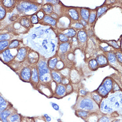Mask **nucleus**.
I'll return each mask as SVG.
<instances>
[{"label": "nucleus", "mask_w": 122, "mask_h": 122, "mask_svg": "<svg viewBox=\"0 0 122 122\" xmlns=\"http://www.w3.org/2000/svg\"><path fill=\"white\" fill-rule=\"evenodd\" d=\"M37 69L39 79L41 81L47 82L50 80V77L49 76L50 71L45 61H40L38 64Z\"/></svg>", "instance_id": "obj_1"}, {"label": "nucleus", "mask_w": 122, "mask_h": 122, "mask_svg": "<svg viewBox=\"0 0 122 122\" xmlns=\"http://www.w3.org/2000/svg\"><path fill=\"white\" fill-rule=\"evenodd\" d=\"M16 8L20 13H26L30 11H36L38 10V6L28 1L17 0Z\"/></svg>", "instance_id": "obj_2"}, {"label": "nucleus", "mask_w": 122, "mask_h": 122, "mask_svg": "<svg viewBox=\"0 0 122 122\" xmlns=\"http://www.w3.org/2000/svg\"><path fill=\"white\" fill-rule=\"evenodd\" d=\"M11 49L7 48L0 53V60L4 64L8 65L13 61L16 55H13L11 51Z\"/></svg>", "instance_id": "obj_3"}, {"label": "nucleus", "mask_w": 122, "mask_h": 122, "mask_svg": "<svg viewBox=\"0 0 122 122\" xmlns=\"http://www.w3.org/2000/svg\"><path fill=\"white\" fill-rule=\"evenodd\" d=\"M27 54V50L26 48L21 47L18 48L16 56L13 61L10 64L18 63L21 61H22L25 58Z\"/></svg>", "instance_id": "obj_4"}, {"label": "nucleus", "mask_w": 122, "mask_h": 122, "mask_svg": "<svg viewBox=\"0 0 122 122\" xmlns=\"http://www.w3.org/2000/svg\"><path fill=\"white\" fill-rule=\"evenodd\" d=\"M79 107L81 109L92 110L95 107V104L93 101L89 99H84L80 101Z\"/></svg>", "instance_id": "obj_5"}, {"label": "nucleus", "mask_w": 122, "mask_h": 122, "mask_svg": "<svg viewBox=\"0 0 122 122\" xmlns=\"http://www.w3.org/2000/svg\"><path fill=\"white\" fill-rule=\"evenodd\" d=\"M1 2L5 7L7 13H11L16 6L17 0H2Z\"/></svg>", "instance_id": "obj_6"}, {"label": "nucleus", "mask_w": 122, "mask_h": 122, "mask_svg": "<svg viewBox=\"0 0 122 122\" xmlns=\"http://www.w3.org/2000/svg\"><path fill=\"white\" fill-rule=\"evenodd\" d=\"M31 76V70L29 67H25L22 69L20 72V79L25 82H30Z\"/></svg>", "instance_id": "obj_7"}, {"label": "nucleus", "mask_w": 122, "mask_h": 122, "mask_svg": "<svg viewBox=\"0 0 122 122\" xmlns=\"http://www.w3.org/2000/svg\"><path fill=\"white\" fill-rule=\"evenodd\" d=\"M13 111L12 108L10 107L2 112H0V119L2 122H8V118L11 115L13 114Z\"/></svg>", "instance_id": "obj_8"}, {"label": "nucleus", "mask_w": 122, "mask_h": 122, "mask_svg": "<svg viewBox=\"0 0 122 122\" xmlns=\"http://www.w3.org/2000/svg\"><path fill=\"white\" fill-rule=\"evenodd\" d=\"M30 80L32 82L33 84H38L39 81V76L38 71L36 68H33L31 71V76Z\"/></svg>", "instance_id": "obj_9"}, {"label": "nucleus", "mask_w": 122, "mask_h": 122, "mask_svg": "<svg viewBox=\"0 0 122 122\" xmlns=\"http://www.w3.org/2000/svg\"><path fill=\"white\" fill-rule=\"evenodd\" d=\"M10 105V103L5 100L3 97L0 95V112H3L10 107H9Z\"/></svg>", "instance_id": "obj_10"}, {"label": "nucleus", "mask_w": 122, "mask_h": 122, "mask_svg": "<svg viewBox=\"0 0 122 122\" xmlns=\"http://www.w3.org/2000/svg\"><path fill=\"white\" fill-rule=\"evenodd\" d=\"M14 36V33L13 32L0 33V41L12 40Z\"/></svg>", "instance_id": "obj_11"}, {"label": "nucleus", "mask_w": 122, "mask_h": 122, "mask_svg": "<svg viewBox=\"0 0 122 122\" xmlns=\"http://www.w3.org/2000/svg\"><path fill=\"white\" fill-rule=\"evenodd\" d=\"M102 85L107 92H109L112 88V81L110 79L107 78L104 81Z\"/></svg>", "instance_id": "obj_12"}, {"label": "nucleus", "mask_w": 122, "mask_h": 122, "mask_svg": "<svg viewBox=\"0 0 122 122\" xmlns=\"http://www.w3.org/2000/svg\"><path fill=\"white\" fill-rule=\"evenodd\" d=\"M43 20L44 22L51 25H55L56 24V21L54 18L51 17V16H49L48 15H46L44 16V18H43Z\"/></svg>", "instance_id": "obj_13"}, {"label": "nucleus", "mask_w": 122, "mask_h": 122, "mask_svg": "<svg viewBox=\"0 0 122 122\" xmlns=\"http://www.w3.org/2000/svg\"><path fill=\"white\" fill-rule=\"evenodd\" d=\"M11 41V40L0 41V53L8 48Z\"/></svg>", "instance_id": "obj_14"}, {"label": "nucleus", "mask_w": 122, "mask_h": 122, "mask_svg": "<svg viewBox=\"0 0 122 122\" xmlns=\"http://www.w3.org/2000/svg\"><path fill=\"white\" fill-rule=\"evenodd\" d=\"M6 14V10L2 3L1 0H0V21L3 20L5 19Z\"/></svg>", "instance_id": "obj_15"}, {"label": "nucleus", "mask_w": 122, "mask_h": 122, "mask_svg": "<svg viewBox=\"0 0 122 122\" xmlns=\"http://www.w3.org/2000/svg\"><path fill=\"white\" fill-rule=\"evenodd\" d=\"M19 23L21 25L26 28H29L31 25V21L26 17H23L21 18L20 20Z\"/></svg>", "instance_id": "obj_16"}, {"label": "nucleus", "mask_w": 122, "mask_h": 122, "mask_svg": "<svg viewBox=\"0 0 122 122\" xmlns=\"http://www.w3.org/2000/svg\"><path fill=\"white\" fill-rule=\"evenodd\" d=\"M20 45V41L16 39H14L11 41L10 45H9L8 48L10 49H16Z\"/></svg>", "instance_id": "obj_17"}, {"label": "nucleus", "mask_w": 122, "mask_h": 122, "mask_svg": "<svg viewBox=\"0 0 122 122\" xmlns=\"http://www.w3.org/2000/svg\"><path fill=\"white\" fill-rule=\"evenodd\" d=\"M9 117L10 118L8 119V122H15L21 119V116L17 114H13Z\"/></svg>", "instance_id": "obj_18"}, {"label": "nucleus", "mask_w": 122, "mask_h": 122, "mask_svg": "<svg viewBox=\"0 0 122 122\" xmlns=\"http://www.w3.org/2000/svg\"><path fill=\"white\" fill-rule=\"evenodd\" d=\"M97 62L98 64L100 65H103L107 64V58L103 55H100L97 57Z\"/></svg>", "instance_id": "obj_19"}, {"label": "nucleus", "mask_w": 122, "mask_h": 122, "mask_svg": "<svg viewBox=\"0 0 122 122\" xmlns=\"http://www.w3.org/2000/svg\"><path fill=\"white\" fill-rule=\"evenodd\" d=\"M66 92V89L64 86L62 85H58L56 89V93L60 96H62L64 95V94Z\"/></svg>", "instance_id": "obj_20"}, {"label": "nucleus", "mask_w": 122, "mask_h": 122, "mask_svg": "<svg viewBox=\"0 0 122 122\" xmlns=\"http://www.w3.org/2000/svg\"><path fill=\"white\" fill-rule=\"evenodd\" d=\"M42 10L45 13H51L53 11V8L51 5L47 4L43 6Z\"/></svg>", "instance_id": "obj_21"}, {"label": "nucleus", "mask_w": 122, "mask_h": 122, "mask_svg": "<svg viewBox=\"0 0 122 122\" xmlns=\"http://www.w3.org/2000/svg\"><path fill=\"white\" fill-rule=\"evenodd\" d=\"M78 38L81 42H85L87 40V34L84 31H80L78 34Z\"/></svg>", "instance_id": "obj_22"}, {"label": "nucleus", "mask_w": 122, "mask_h": 122, "mask_svg": "<svg viewBox=\"0 0 122 122\" xmlns=\"http://www.w3.org/2000/svg\"><path fill=\"white\" fill-rule=\"evenodd\" d=\"M69 13L71 17L75 20H77L79 19V15L77 11L74 9H71L69 11Z\"/></svg>", "instance_id": "obj_23"}, {"label": "nucleus", "mask_w": 122, "mask_h": 122, "mask_svg": "<svg viewBox=\"0 0 122 122\" xmlns=\"http://www.w3.org/2000/svg\"><path fill=\"white\" fill-rule=\"evenodd\" d=\"M57 59L56 58H52L48 62V66L51 69H54L57 64Z\"/></svg>", "instance_id": "obj_24"}, {"label": "nucleus", "mask_w": 122, "mask_h": 122, "mask_svg": "<svg viewBox=\"0 0 122 122\" xmlns=\"http://www.w3.org/2000/svg\"><path fill=\"white\" fill-rule=\"evenodd\" d=\"M97 92L101 96H102L103 97L106 96V95L108 93L107 92V91L105 89V88L103 86L102 84L98 88V89L97 90Z\"/></svg>", "instance_id": "obj_25"}, {"label": "nucleus", "mask_w": 122, "mask_h": 122, "mask_svg": "<svg viewBox=\"0 0 122 122\" xmlns=\"http://www.w3.org/2000/svg\"><path fill=\"white\" fill-rule=\"evenodd\" d=\"M81 16L84 20H87L89 16V12L88 10L83 9L81 10Z\"/></svg>", "instance_id": "obj_26"}, {"label": "nucleus", "mask_w": 122, "mask_h": 122, "mask_svg": "<svg viewBox=\"0 0 122 122\" xmlns=\"http://www.w3.org/2000/svg\"><path fill=\"white\" fill-rule=\"evenodd\" d=\"M89 66L90 68L93 70L97 69L98 67V63L97 61L95 59L92 60L89 63Z\"/></svg>", "instance_id": "obj_27"}, {"label": "nucleus", "mask_w": 122, "mask_h": 122, "mask_svg": "<svg viewBox=\"0 0 122 122\" xmlns=\"http://www.w3.org/2000/svg\"><path fill=\"white\" fill-rule=\"evenodd\" d=\"M64 34L67 36L71 37L74 36L76 35V32L74 29H68L67 32H64Z\"/></svg>", "instance_id": "obj_28"}, {"label": "nucleus", "mask_w": 122, "mask_h": 122, "mask_svg": "<svg viewBox=\"0 0 122 122\" xmlns=\"http://www.w3.org/2000/svg\"><path fill=\"white\" fill-rule=\"evenodd\" d=\"M51 76L53 79L57 82H60L61 81V78L60 76L55 72H52L51 73Z\"/></svg>", "instance_id": "obj_29"}, {"label": "nucleus", "mask_w": 122, "mask_h": 122, "mask_svg": "<svg viewBox=\"0 0 122 122\" xmlns=\"http://www.w3.org/2000/svg\"><path fill=\"white\" fill-rule=\"evenodd\" d=\"M68 47H69V44L64 43V44H62L60 45V49L61 52L64 53L67 51Z\"/></svg>", "instance_id": "obj_30"}, {"label": "nucleus", "mask_w": 122, "mask_h": 122, "mask_svg": "<svg viewBox=\"0 0 122 122\" xmlns=\"http://www.w3.org/2000/svg\"><path fill=\"white\" fill-rule=\"evenodd\" d=\"M108 60L111 63H114L116 61V57L115 55L112 52H109L108 54Z\"/></svg>", "instance_id": "obj_31"}, {"label": "nucleus", "mask_w": 122, "mask_h": 122, "mask_svg": "<svg viewBox=\"0 0 122 122\" xmlns=\"http://www.w3.org/2000/svg\"><path fill=\"white\" fill-rule=\"evenodd\" d=\"M30 20H31V22L32 24H36L39 22L38 18L36 14L32 15Z\"/></svg>", "instance_id": "obj_32"}, {"label": "nucleus", "mask_w": 122, "mask_h": 122, "mask_svg": "<svg viewBox=\"0 0 122 122\" xmlns=\"http://www.w3.org/2000/svg\"><path fill=\"white\" fill-rule=\"evenodd\" d=\"M59 38L62 42H67L68 40V39L67 37L62 34H61L59 35Z\"/></svg>", "instance_id": "obj_33"}, {"label": "nucleus", "mask_w": 122, "mask_h": 122, "mask_svg": "<svg viewBox=\"0 0 122 122\" xmlns=\"http://www.w3.org/2000/svg\"><path fill=\"white\" fill-rule=\"evenodd\" d=\"M88 112L85 111H80L77 112L78 116L80 117H86L87 116Z\"/></svg>", "instance_id": "obj_34"}, {"label": "nucleus", "mask_w": 122, "mask_h": 122, "mask_svg": "<svg viewBox=\"0 0 122 122\" xmlns=\"http://www.w3.org/2000/svg\"><path fill=\"white\" fill-rule=\"evenodd\" d=\"M21 122H35L34 119L32 118H29V117H26V118H21Z\"/></svg>", "instance_id": "obj_35"}, {"label": "nucleus", "mask_w": 122, "mask_h": 122, "mask_svg": "<svg viewBox=\"0 0 122 122\" xmlns=\"http://www.w3.org/2000/svg\"><path fill=\"white\" fill-rule=\"evenodd\" d=\"M107 10V8L106 7H103V8H100L98 11V16H99L102 15L103 13H104Z\"/></svg>", "instance_id": "obj_36"}, {"label": "nucleus", "mask_w": 122, "mask_h": 122, "mask_svg": "<svg viewBox=\"0 0 122 122\" xmlns=\"http://www.w3.org/2000/svg\"><path fill=\"white\" fill-rule=\"evenodd\" d=\"M92 98L94 100L97 102V103H99L100 102L101 98L99 95L97 94H94L92 95Z\"/></svg>", "instance_id": "obj_37"}, {"label": "nucleus", "mask_w": 122, "mask_h": 122, "mask_svg": "<svg viewBox=\"0 0 122 122\" xmlns=\"http://www.w3.org/2000/svg\"><path fill=\"white\" fill-rule=\"evenodd\" d=\"M96 17V15L94 13H92L90 15V17H89V22L91 23L93 22Z\"/></svg>", "instance_id": "obj_38"}, {"label": "nucleus", "mask_w": 122, "mask_h": 122, "mask_svg": "<svg viewBox=\"0 0 122 122\" xmlns=\"http://www.w3.org/2000/svg\"><path fill=\"white\" fill-rule=\"evenodd\" d=\"M111 121L109 118L106 116H103L102 118L100 119L98 122H110Z\"/></svg>", "instance_id": "obj_39"}, {"label": "nucleus", "mask_w": 122, "mask_h": 122, "mask_svg": "<svg viewBox=\"0 0 122 122\" xmlns=\"http://www.w3.org/2000/svg\"><path fill=\"white\" fill-rule=\"evenodd\" d=\"M36 15L40 19H42L44 17V13L43 11H39V12L37 13Z\"/></svg>", "instance_id": "obj_40"}, {"label": "nucleus", "mask_w": 122, "mask_h": 122, "mask_svg": "<svg viewBox=\"0 0 122 122\" xmlns=\"http://www.w3.org/2000/svg\"><path fill=\"white\" fill-rule=\"evenodd\" d=\"M116 56H117V57L118 58L119 61H120V62H122V54H121V53L120 52H117Z\"/></svg>", "instance_id": "obj_41"}, {"label": "nucleus", "mask_w": 122, "mask_h": 122, "mask_svg": "<svg viewBox=\"0 0 122 122\" xmlns=\"http://www.w3.org/2000/svg\"><path fill=\"white\" fill-rule=\"evenodd\" d=\"M52 107H53V108L54 109L56 110V111H58L59 109V107L58 106L57 104H56L55 103H52Z\"/></svg>", "instance_id": "obj_42"}, {"label": "nucleus", "mask_w": 122, "mask_h": 122, "mask_svg": "<svg viewBox=\"0 0 122 122\" xmlns=\"http://www.w3.org/2000/svg\"><path fill=\"white\" fill-rule=\"evenodd\" d=\"M75 27L76 28L80 29V28H82L83 27V25H82L81 24H79V23H77V24H76L75 25Z\"/></svg>", "instance_id": "obj_43"}, {"label": "nucleus", "mask_w": 122, "mask_h": 122, "mask_svg": "<svg viewBox=\"0 0 122 122\" xmlns=\"http://www.w3.org/2000/svg\"><path fill=\"white\" fill-rule=\"evenodd\" d=\"M44 116H45V118H46V120L48 121V122H49L50 121H51V118L50 117H49L47 115H45Z\"/></svg>", "instance_id": "obj_44"}, {"label": "nucleus", "mask_w": 122, "mask_h": 122, "mask_svg": "<svg viewBox=\"0 0 122 122\" xmlns=\"http://www.w3.org/2000/svg\"><path fill=\"white\" fill-rule=\"evenodd\" d=\"M80 93L83 95H86L87 94V92L86 91L83 90H80Z\"/></svg>", "instance_id": "obj_45"}, {"label": "nucleus", "mask_w": 122, "mask_h": 122, "mask_svg": "<svg viewBox=\"0 0 122 122\" xmlns=\"http://www.w3.org/2000/svg\"><path fill=\"white\" fill-rule=\"evenodd\" d=\"M51 17H53V18H56L58 16H57V15L56 14H55V13H52V14H51Z\"/></svg>", "instance_id": "obj_46"}, {"label": "nucleus", "mask_w": 122, "mask_h": 122, "mask_svg": "<svg viewBox=\"0 0 122 122\" xmlns=\"http://www.w3.org/2000/svg\"><path fill=\"white\" fill-rule=\"evenodd\" d=\"M81 22L82 23V24L84 25H86L87 23L85 20H81Z\"/></svg>", "instance_id": "obj_47"}, {"label": "nucleus", "mask_w": 122, "mask_h": 122, "mask_svg": "<svg viewBox=\"0 0 122 122\" xmlns=\"http://www.w3.org/2000/svg\"><path fill=\"white\" fill-rule=\"evenodd\" d=\"M67 90L69 91H71V86L70 85H68L67 86Z\"/></svg>", "instance_id": "obj_48"}, {"label": "nucleus", "mask_w": 122, "mask_h": 122, "mask_svg": "<svg viewBox=\"0 0 122 122\" xmlns=\"http://www.w3.org/2000/svg\"><path fill=\"white\" fill-rule=\"evenodd\" d=\"M114 122H120V120H116L115 121H114Z\"/></svg>", "instance_id": "obj_49"}]
</instances>
